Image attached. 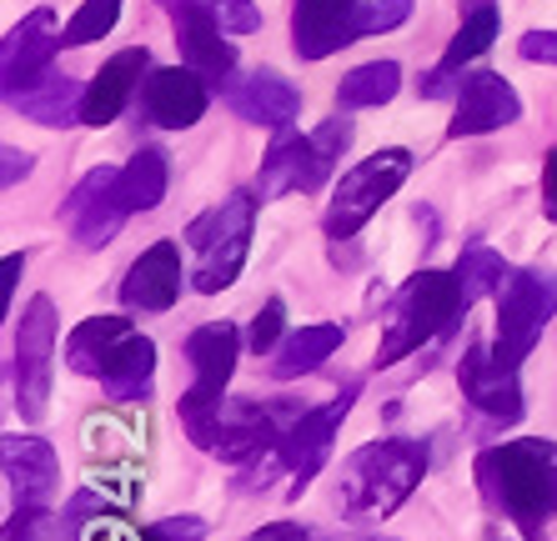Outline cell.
I'll list each match as a JSON object with an SVG mask.
<instances>
[{
	"label": "cell",
	"instance_id": "obj_1",
	"mask_svg": "<svg viewBox=\"0 0 557 541\" xmlns=\"http://www.w3.org/2000/svg\"><path fill=\"white\" fill-rule=\"evenodd\" d=\"M478 487L528 541H547V516H557V441L518 437L478 456Z\"/></svg>",
	"mask_w": 557,
	"mask_h": 541
},
{
	"label": "cell",
	"instance_id": "obj_2",
	"mask_svg": "<svg viewBox=\"0 0 557 541\" xmlns=\"http://www.w3.org/2000/svg\"><path fill=\"white\" fill-rule=\"evenodd\" d=\"M422 477H428V446L422 441H367L342 462L337 512L347 521H382L422 487Z\"/></svg>",
	"mask_w": 557,
	"mask_h": 541
},
{
	"label": "cell",
	"instance_id": "obj_3",
	"mask_svg": "<svg viewBox=\"0 0 557 541\" xmlns=\"http://www.w3.org/2000/svg\"><path fill=\"white\" fill-rule=\"evenodd\" d=\"M467 291L457 281V270H417L412 281L392 297L387 326H382V347H376V366L412 356L417 347H428L432 336L457 326L467 316Z\"/></svg>",
	"mask_w": 557,
	"mask_h": 541
},
{
	"label": "cell",
	"instance_id": "obj_4",
	"mask_svg": "<svg viewBox=\"0 0 557 541\" xmlns=\"http://www.w3.org/2000/svg\"><path fill=\"white\" fill-rule=\"evenodd\" d=\"M257 201L261 196L236 191L186 226V241H191V251H196L191 286L201 297H216V291H226V286L242 276L247 251H251V226H257Z\"/></svg>",
	"mask_w": 557,
	"mask_h": 541
},
{
	"label": "cell",
	"instance_id": "obj_5",
	"mask_svg": "<svg viewBox=\"0 0 557 541\" xmlns=\"http://www.w3.org/2000/svg\"><path fill=\"white\" fill-rule=\"evenodd\" d=\"M242 356V336L232 322H207L186 336V361H191V391L182 397V426L186 437L201 446V437L216 422L221 401H226V381Z\"/></svg>",
	"mask_w": 557,
	"mask_h": 541
},
{
	"label": "cell",
	"instance_id": "obj_6",
	"mask_svg": "<svg viewBox=\"0 0 557 541\" xmlns=\"http://www.w3.org/2000/svg\"><path fill=\"white\" fill-rule=\"evenodd\" d=\"M407 176H412V151H403V146H387V151L367 155L362 166H351L342 176L337 196H332V206H326V221H322L326 236L332 241L357 236L382 211V201H392V196L403 191Z\"/></svg>",
	"mask_w": 557,
	"mask_h": 541
},
{
	"label": "cell",
	"instance_id": "obj_7",
	"mask_svg": "<svg viewBox=\"0 0 557 541\" xmlns=\"http://www.w3.org/2000/svg\"><path fill=\"white\" fill-rule=\"evenodd\" d=\"M557 316V276L553 270H512L497 291V356L507 366H522L532 347L543 341L547 322Z\"/></svg>",
	"mask_w": 557,
	"mask_h": 541
},
{
	"label": "cell",
	"instance_id": "obj_8",
	"mask_svg": "<svg viewBox=\"0 0 557 541\" xmlns=\"http://www.w3.org/2000/svg\"><path fill=\"white\" fill-rule=\"evenodd\" d=\"M51 372H55V306L51 297H36L15 326V361H11V381H15V406L26 422H40L51 406Z\"/></svg>",
	"mask_w": 557,
	"mask_h": 541
},
{
	"label": "cell",
	"instance_id": "obj_9",
	"mask_svg": "<svg viewBox=\"0 0 557 541\" xmlns=\"http://www.w3.org/2000/svg\"><path fill=\"white\" fill-rule=\"evenodd\" d=\"M351 401H357V387L337 391L326 406L301 412L297 422L286 426V437H282V446H276V456H282V466L292 471V496H301V491H307V481L326 466L332 441H337L342 422H347V412H351Z\"/></svg>",
	"mask_w": 557,
	"mask_h": 541
},
{
	"label": "cell",
	"instance_id": "obj_10",
	"mask_svg": "<svg viewBox=\"0 0 557 541\" xmlns=\"http://www.w3.org/2000/svg\"><path fill=\"white\" fill-rule=\"evenodd\" d=\"M126 216L131 211H126V201H121V171H111V166L91 171V176L71 191V201H65V221H71V231H76V241L86 246V251H101V246L116 241Z\"/></svg>",
	"mask_w": 557,
	"mask_h": 541
},
{
	"label": "cell",
	"instance_id": "obj_11",
	"mask_svg": "<svg viewBox=\"0 0 557 541\" xmlns=\"http://www.w3.org/2000/svg\"><path fill=\"white\" fill-rule=\"evenodd\" d=\"M61 51V30H55V15L40 5L30 11L21 26L5 36V51H0V80H5V101L30 90L36 80L51 76V61Z\"/></svg>",
	"mask_w": 557,
	"mask_h": 541
},
{
	"label": "cell",
	"instance_id": "obj_12",
	"mask_svg": "<svg viewBox=\"0 0 557 541\" xmlns=\"http://www.w3.org/2000/svg\"><path fill=\"white\" fill-rule=\"evenodd\" d=\"M326 176H332V166L317 151V141L297 136V130H282L272 141V151L261 155L257 196L261 201H282V196H297V191H317Z\"/></svg>",
	"mask_w": 557,
	"mask_h": 541
},
{
	"label": "cell",
	"instance_id": "obj_13",
	"mask_svg": "<svg viewBox=\"0 0 557 541\" xmlns=\"http://www.w3.org/2000/svg\"><path fill=\"white\" fill-rule=\"evenodd\" d=\"M207 76H196L191 65H161V71H146L141 86V111L151 126L161 130H186L207 116Z\"/></svg>",
	"mask_w": 557,
	"mask_h": 541
},
{
	"label": "cell",
	"instance_id": "obj_14",
	"mask_svg": "<svg viewBox=\"0 0 557 541\" xmlns=\"http://www.w3.org/2000/svg\"><path fill=\"white\" fill-rule=\"evenodd\" d=\"M457 387L462 397L493 422H518L522 416V387H518V366H507L497 351L487 347H467L462 366H457Z\"/></svg>",
	"mask_w": 557,
	"mask_h": 541
},
{
	"label": "cell",
	"instance_id": "obj_15",
	"mask_svg": "<svg viewBox=\"0 0 557 541\" xmlns=\"http://www.w3.org/2000/svg\"><path fill=\"white\" fill-rule=\"evenodd\" d=\"M518 116H522L518 90L507 86L497 71H472V76L457 86V105H453V121H447V136L462 141V136H482V130L512 126Z\"/></svg>",
	"mask_w": 557,
	"mask_h": 541
},
{
	"label": "cell",
	"instance_id": "obj_16",
	"mask_svg": "<svg viewBox=\"0 0 557 541\" xmlns=\"http://www.w3.org/2000/svg\"><path fill=\"white\" fill-rule=\"evenodd\" d=\"M357 5L362 0H292V51L301 61H326L357 40Z\"/></svg>",
	"mask_w": 557,
	"mask_h": 541
},
{
	"label": "cell",
	"instance_id": "obj_17",
	"mask_svg": "<svg viewBox=\"0 0 557 541\" xmlns=\"http://www.w3.org/2000/svg\"><path fill=\"white\" fill-rule=\"evenodd\" d=\"M182 297V251L171 241L146 246L131 261L126 281H121V306L126 311H171Z\"/></svg>",
	"mask_w": 557,
	"mask_h": 541
},
{
	"label": "cell",
	"instance_id": "obj_18",
	"mask_svg": "<svg viewBox=\"0 0 557 541\" xmlns=\"http://www.w3.org/2000/svg\"><path fill=\"white\" fill-rule=\"evenodd\" d=\"M226 105L251 126H276L286 130L292 116L301 111V90L282 80L276 71H251V76L226 80Z\"/></svg>",
	"mask_w": 557,
	"mask_h": 541
},
{
	"label": "cell",
	"instance_id": "obj_19",
	"mask_svg": "<svg viewBox=\"0 0 557 541\" xmlns=\"http://www.w3.org/2000/svg\"><path fill=\"white\" fill-rule=\"evenodd\" d=\"M146 71H151V51H146V46H131V51L111 55V61L96 71L91 86H86L81 121H86V126H111V121L126 111L131 96H136V86H141Z\"/></svg>",
	"mask_w": 557,
	"mask_h": 541
},
{
	"label": "cell",
	"instance_id": "obj_20",
	"mask_svg": "<svg viewBox=\"0 0 557 541\" xmlns=\"http://www.w3.org/2000/svg\"><path fill=\"white\" fill-rule=\"evenodd\" d=\"M61 477V462L46 437H5V481L15 506H46Z\"/></svg>",
	"mask_w": 557,
	"mask_h": 541
},
{
	"label": "cell",
	"instance_id": "obj_21",
	"mask_svg": "<svg viewBox=\"0 0 557 541\" xmlns=\"http://www.w3.org/2000/svg\"><path fill=\"white\" fill-rule=\"evenodd\" d=\"M497 36V5L493 0H467V15H462V30L453 36V46L442 51L437 71H432L428 80H422V96L428 101H437V96H447V90L457 86V71H462L467 61H478L487 46H493Z\"/></svg>",
	"mask_w": 557,
	"mask_h": 541
},
{
	"label": "cell",
	"instance_id": "obj_22",
	"mask_svg": "<svg viewBox=\"0 0 557 541\" xmlns=\"http://www.w3.org/2000/svg\"><path fill=\"white\" fill-rule=\"evenodd\" d=\"M171 21H176L182 65H191L196 76L216 80V86H226V76H232V65H236V46L226 40L232 30L221 26V21H211V15H196V11H182V15H171Z\"/></svg>",
	"mask_w": 557,
	"mask_h": 541
},
{
	"label": "cell",
	"instance_id": "obj_23",
	"mask_svg": "<svg viewBox=\"0 0 557 541\" xmlns=\"http://www.w3.org/2000/svg\"><path fill=\"white\" fill-rule=\"evenodd\" d=\"M131 336H136V326L126 316H91V322H81L76 331L65 336V366L76 376H96L101 381L106 366L116 361V351L126 347Z\"/></svg>",
	"mask_w": 557,
	"mask_h": 541
},
{
	"label": "cell",
	"instance_id": "obj_24",
	"mask_svg": "<svg viewBox=\"0 0 557 541\" xmlns=\"http://www.w3.org/2000/svg\"><path fill=\"white\" fill-rule=\"evenodd\" d=\"M342 347V326L322 322V326H301L272 351V376L276 381H297V376H311L326 356H337Z\"/></svg>",
	"mask_w": 557,
	"mask_h": 541
},
{
	"label": "cell",
	"instance_id": "obj_25",
	"mask_svg": "<svg viewBox=\"0 0 557 541\" xmlns=\"http://www.w3.org/2000/svg\"><path fill=\"white\" fill-rule=\"evenodd\" d=\"M11 105L21 111V116L36 121V126H71V121H81L86 86H76V80H65V76H46L30 90L11 96Z\"/></svg>",
	"mask_w": 557,
	"mask_h": 541
},
{
	"label": "cell",
	"instance_id": "obj_26",
	"mask_svg": "<svg viewBox=\"0 0 557 541\" xmlns=\"http://www.w3.org/2000/svg\"><path fill=\"white\" fill-rule=\"evenodd\" d=\"M151 381H156V341L136 331L126 347L116 351V361L106 366L101 387L116 401H146L151 397Z\"/></svg>",
	"mask_w": 557,
	"mask_h": 541
},
{
	"label": "cell",
	"instance_id": "obj_27",
	"mask_svg": "<svg viewBox=\"0 0 557 541\" xmlns=\"http://www.w3.org/2000/svg\"><path fill=\"white\" fill-rule=\"evenodd\" d=\"M166 180H171L166 151L141 146V151L126 161V171H121V201H126V211H156L166 201Z\"/></svg>",
	"mask_w": 557,
	"mask_h": 541
},
{
	"label": "cell",
	"instance_id": "obj_28",
	"mask_svg": "<svg viewBox=\"0 0 557 541\" xmlns=\"http://www.w3.org/2000/svg\"><path fill=\"white\" fill-rule=\"evenodd\" d=\"M403 90V65L397 61H367L357 71H347L337 86L342 111H367V105H387Z\"/></svg>",
	"mask_w": 557,
	"mask_h": 541
},
{
	"label": "cell",
	"instance_id": "obj_29",
	"mask_svg": "<svg viewBox=\"0 0 557 541\" xmlns=\"http://www.w3.org/2000/svg\"><path fill=\"white\" fill-rule=\"evenodd\" d=\"M507 261L497 256V251H487V246H467L462 261H457V281H462L467 301H478V297H497L507 286Z\"/></svg>",
	"mask_w": 557,
	"mask_h": 541
},
{
	"label": "cell",
	"instance_id": "obj_30",
	"mask_svg": "<svg viewBox=\"0 0 557 541\" xmlns=\"http://www.w3.org/2000/svg\"><path fill=\"white\" fill-rule=\"evenodd\" d=\"M156 5L171 11V15H182V11L211 15V21H221L232 36H251V30L261 26V11L251 5V0H156Z\"/></svg>",
	"mask_w": 557,
	"mask_h": 541
},
{
	"label": "cell",
	"instance_id": "obj_31",
	"mask_svg": "<svg viewBox=\"0 0 557 541\" xmlns=\"http://www.w3.org/2000/svg\"><path fill=\"white\" fill-rule=\"evenodd\" d=\"M116 15H121V0H86L71 21H65V30H61V46H91V40H101V36H111V26H116Z\"/></svg>",
	"mask_w": 557,
	"mask_h": 541
},
{
	"label": "cell",
	"instance_id": "obj_32",
	"mask_svg": "<svg viewBox=\"0 0 557 541\" xmlns=\"http://www.w3.org/2000/svg\"><path fill=\"white\" fill-rule=\"evenodd\" d=\"M412 15V0H367L357 5V40L362 36H387Z\"/></svg>",
	"mask_w": 557,
	"mask_h": 541
},
{
	"label": "cell",
	"instance_id": "obj_33",
	"mask_svg": "<svg viewBox=\"0 0 557 541\" xmlns=\"http://www.w3.org/2000/svg\"><path fill=\"white\" fill-rule=\"evenodd\" d=\"M61 527L46 506H15V516L5 521V541H55Z\"/></svg>",
	"mask_w": 557,
	"mask_h": 541
},
{
	"label": "cell",
	"instance_id": "obj_34",
	"mask_svg": "<svg viewBox=\"0 0 557 541\" xmlns=\"http://www.w3.org/2000/svg\"><path fill=\"white\" fill-rule=\"evenodd\" d=\"M282 322H286V306H282V297H272L267 306H261L257 322H251V336H247L257 356H272V351H276V336H282Z\"/></svg>",
	"mask_w": 557,
	"mask_h": 541
},
{
	"label": "cell",
	"instance_id": "obj_35",
	"mask_svg": "<svg viewBox=\"0 0 557 541\" xmlns=\"http://www.w3.org/2000/svg\"><path fill=\"white\" fill-rule=\"evenodd\" d=\"M201 537H207L201 516H166V521H156V527L141 531V541H201Z\"/></svg>",
	"mask_w": 557,
	"mask_h": 541
},
{
	"label": "cell",
	"instance_id": "obj_36",
	"mask_svg": "<svg viewBox=\"0 0 557 541\" xmlns=\"http://www.w3.org/2000/svg\"><path fill=\"white\" fill-rule=\"evenodd\" d=\"M518 55H522V61L557 65V30H528V36L518 40Z\"/></svg>",
	"mask_w": 557,
	"mask_h": 541
},
{
	"label": "cell",
	"instance_id": "obj_37",
	"mask_svg": "<svg viewBox=\"0 0 557 541\" xmlns=\"http://www.w3.org/2000/svg\"><path fill=\"white\" fill-rule=\"evenodd\" d=\"M21 270H26V256H21V251H15V256H5V266H0V306H5V311H11V297H15Z\"/></svg>",
	"mask_w": 557,
	"mask_h": 541
},
{
	"label": "cell",
	"instance_id": "obj_38",
	"mask_svg": "<svg viewBox=\"0 0 557 541\" xmlns=\"http://www.w3.org/2000/svg\"><path fill=\"white\" fill-rule=\"evenodd\" d=\"M543 211L547 221H557V151H547L543 161Z\"/></svg>",
	"mask_w": 557,
	"mask_h": 541
},
{
	"label": "cell",
	"instance_id": "obj_39",
	"mask_svg": "<svg viewBox=\"0 0 557 541\" xmlns=\"http://www.w3.org/2000/svg\"><path fill=\"white\" fill-rule=\"evenodd\" d=\"M247 541H307V531H301V527H292V521H272V527L251 531Z\"/></svg>",
	"mask_w": 557,
	"mask_h": 541
},
{
	"label": "cell",
	"instance_id": "obj_40",
	"mask_svg": "<svg viewBox=\"0 0 557 541\" xmlns=\"http://www.w3.org/2000/svg\"><path fill=\"white\" fill-rule=\"evenodd\" d=\"M21 176H30V151H15V146H5V186H15Z\"/></svg>",
	"mask_w": 557,
	"mask_h": 541
}]
</instances>
